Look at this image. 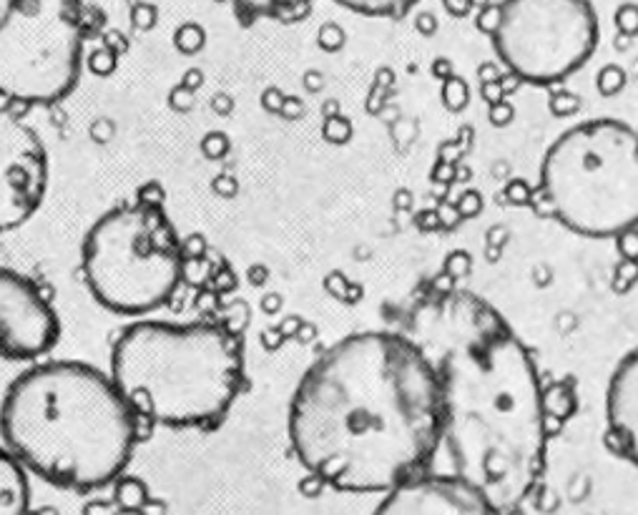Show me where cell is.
Here are the masks:
<instances>
[{
    "label": "cell",
    "instance_id": "1",
    "mask_svg": "<svg viewBox=\"0 0 638 515\" xmlns=\"http://www.w3.org/2000/svg\"><path fill=\"white\" fill-rule=\"evenodd\" d=\"M425 355L440 400V445L452 475L508 515L546 465V403L538 367L503 314L465 290L417 297L400 329Z\"/></svg>",
    "mask_w": 638,
    "mask_h": 515
},
{
    "label": "cell",
    "instance_id": "2",
    "mask_svg": "<svg viewBox=\"0 0 638 515\" xmlns=\"http://www.w3.org/2000/svg\"><path fill=\"white\" fill-rule=\"evenodd\" d=\"M287 427L317 481L342 493H387L440 445L435 375L403 332H355L304 372Z\"/></svg>",
    "mask_w": 638,
    "mask_h": 515
},
{
    "label": "cell",
    "instance_id": "3",
    "mask_svg": "<svg viewBox=\"0 0 638 515\" xmlns=\"http://www.w3.org/2000/svg\"><path fill=\"white\" fill-rule=\"evenodd\" d=\"M3 445L23 468L71 491H96L124 475L138 415L111 375L76 359L41 362L8 385Z\"/></svg>",
    "mask_w": 638,
    "mask_h": 515
},
{
    "label": "cell",
    "instance_id": "4",
    "mask_svg": "<svg viewBox=\"0 0 638 515\" xmlns=\"http://www.w3.org/2000/svg\"><path fill=\"white\" fill-rule=\"evenodd\" d=\"M111 380L138 417L174 430L219 425L244 385V352L224 325L141 319L116 337Z\"/></svg>",
    "mask_w": 638,
    "mask_h": 515
},
{
    "label": "cell",
    "instance_id": "5",
    "mask_svg": "<svg viewBox=\"0 0 638 515\" xmlns=\"http://www.w3.org/2000/svg\"><path fill=\"white\" fill-rule=\"evenodd\" d=\"M548 214L588 239H611L638 226V134L614 119L563 131L540 167Z\"/></svg>",
    "mask_w": 638,
    "mask_h": 515
},
{
    "label": "cell",
    "instance_id": "6",
    "mask_svg": "<svg viewBox=\"0 0 638 515\" xmlns=\"http://www.w3.org/2000/svg\"><path fill=\"white\" fill-rule=\"evenodd\" d=\"M90 297L126 317L157 312L184 277V249L168 216L154 204H124L99 216L81 249Z\"/></svg>",
    "mask_w": 638,
    "mask_h": 515
},
{
    "label": "cell",
    "instance_id": "7",
    "mask_svg": "<svg viewBox=\"0 0 638 515\" xmlns=\"http://www.w3.org/2000/svg\"><path fill=\"white\" fill-rule=\"evenodd\" d=\"M83 43V0H0V96L23 106L66 99Z\"/></svg>",
    "mask_w": 638,
    "mask_h": 515
},
{
    "label": "cell",
    "instance_id": "8",
    "mask_svg": "<svg viewBox=\"0 0 638 515\" xmlns=\"http://www.w3.org/2000/svg\"><path fill=\"white\" fill-rule=\"evenodd\" d=\"M493 48L515 79L550 86L566 81L598 45L588 0H503L495 11Z\"/></svg>",
    "mask_w": 638,
    "mask_h": 515
},
{
    "label": "cell",
    "instance_id": "9",
    "mask_svg": "<svg viewBox=\"0 0 638 515\" xmlns=\"http://www.w3.org/2000/svg\"><path fill=\"white\" fill-rule=\"evenodd\" d=\"M48 157L35 129L0 106V234L25 224L43 204Z\"/></svg>",
    "mask_w": 638,
    "mask_h": 515
},
{
    "label": "cell",
    "instance_id": "10",
    "mask_svg": "<svg viewBox=\"0 0 638 515\" xmlns=\"http://www.w3.org/2000/svg\"><path fill=\"white\" fill-rule=\"evenodd\" d=\"M56 310L38 284L15 269L0 267V358L33 362L56 348Z\"/></svg>",
    "mask_w": 638,
    "mask_h": 515
},
{
    "label": "cell",
    "instance_id": "11",
    "mask_svg": "<svg viewBox=\"0 0 638 515\" xmlns=\"http://www.w3.org/2000/svg\"><path fill=\"white\" fill-rule=\"evenodd\" d=\"M372 515H498L458 475H413L390 488Z\"/></svg>",
    "mask_w": 638,
    "mask_h": 515
},
{
    "label": "cell",
    "instance_id": "12",
    "mask_svg": "<svg viewBox=\"0 0 638 515\" xmlns=\"http://www.w3.org/2000/svg\"><path fill=\"white\" fill-rule=\"evenodd\" d=\"M605 423L618 450L638 465V348L618 362L608 380Z\"/></svg>",
    "mask_w": 638,
    "mask_h": 515
},
{
    "label": "cell",
    "instance_id": "13",
    "mask_svg": "<svg viewBox=\"0 0 638 515\" xmlns=\"http://www.w3.org/2000/svg\"><path fill=\"white\" fill-rule=\"evenodd\" d=\"M28 471L5 445H0V515H28Z\"/></svg>",
    "mask_w": 638,
    "mask_h": 515
},
{
    "label": "cell",
    "instance_id": "14",
    "mask_svg": "<svg viewBox=\"0 0 638 515\" xmlns=\"http://www.w3.org/2000/svg\"><path fill=\"white\" fill-rule=\"evenodd\" d=\"M247 18H291L309 8L312 0H232Z\"/></svg>",
    "mask_w": 638,
    "mask_h": 515
},
{
    "label": "cell",
    "instance_id": "15",
    "mask_svg": "<svg viewBox=\"0 0 638 515\" xmlns=\"http://www.w3.org/2000/svg\"><path fill=\"white\" fill-rule=\"evenodd\" d=\"M332 3L367 18H400L420 0H332Z\"/></svg>",
    "mask_w": 638,
    "mask_h": 515
},
{
    "label": "cell",
    "instance_id": "16",
    "mask_svg": "<svg viewBox=\"0 0 638 515\" xmlns=\"http://www.w3.org/2000/svg\"><path fill=\"white\" fill-rule=\"evenodd\" d=\"M146 498V485L136 478H119L116 481V505L126 510V513H136L141 510Z\"/></svg>",
    "mask_w": 638,
    "mask_h": 515
},
{
    "label": "cell",
    "instance_id": "17",
    "mask_svg": "<svg viewBox=\"0 0 638 515\" xmlns=\"http://www.w3.org/2000/svg\"><path fill=\"white\" fill-rule=\"evenodd\" d=\"M83 515H116L111 503H101V501H93V503L86 505Z\"/></svg>",
    "mask_w": 638,
    "mask_h": 515
},
{
    "label": "cell",
    "instance_id": "18",
    "mask_svg": "<svg viewBox=\"0 0 638 515\" xmlns=\"http://www.w3.org/2000/svg\"><path fill=\"white\" fill-rule=\"evenodd\" d=\"M141 515H167V508L161 503H157V501H146L144 508L138 510Z\"/></svg>",
    "mask_w": 638,
    "mask_h": 515
},
{
    "label": "cell",
    "instance_id": "19",
    "mask_svg": "<svg viewBox=\"0 0 638 515\" xmlns=\"http://www.w3.org/2000/svg\"><path fill=\"white\" fill-rule=\"evenodd\" d=\"M35 515H58L56 508H43V510H38Z\"/></svg>",
    "mask_w": 638,
    "mask_h": 515
}]
</instances>
